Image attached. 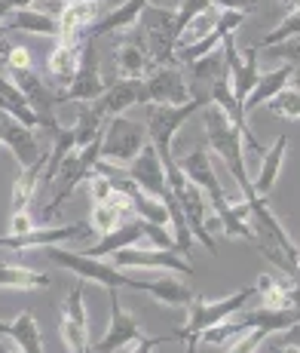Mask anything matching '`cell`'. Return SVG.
<instances>
[{"label":"cell","instance_id":"obj_1","mask_svg":"<svg viewBox=\"0 0 300 353\" xmlns=\"http://www.w3.org/2000/svg\"><path fill=\"white\" fill-rule=\"evenodd\" d=\"M251 298H257V289L248 286V289H239L233 292V295L227 298H217V301H208V298H193V304H190V316H187V325H181L178 329V338L184 341V353H196V347L202 344V332L211 329V325L230 320V316H236L245 304L251 301Z\"/></svg>","mask_w":300,"mask_h":353},{"label":"cell","instance_id":"obj_2","mask_svg":"<svg viewBox=\"0 0 300 353\" xmlns=\"http://www.w3.org/2000/svg\"><path fill=\"white\" fill-rule=\"evenodd\" d=\"M206 105H211V96H193L184 105H150L147 111V141L153 145V151L160 154L162 169L172 166V145H175V135L178 129L193 117L196 111H202Z\"/></svg>","mask_w":300,"mask_h":353},{"label":"cell","instance_id":"obj_3","mask_svg":"<svg viewBox=\"0 0 300 353\" xmlns=\"http://www.w3.org/2000/svg\"><path fill=\"white\" fill-rule=\"evenodd\" d=\"M98 151H101V139H95L92 145L86 148H77V151H71L65 157V163H61L58 175H56V191H52V200L43 206V221L56 219V215L61 212V206H65V200L71 196L74 191H77L80 181H86L89 175L95 172V163H98Z\"/></svg>","mask_w":300,"mask_h":353},{"label":"cell","instance_id":"obj_4","mask_svg":"<svg viewBox=\"0 0 300 353\" xmlns=\"http://www.w3.org/2000/svg\"><path fill=\"white\" fill-rule=\"evenodd\" d=\"M147 145V129L138 120L129 117H107L105 129H101V151L98 160L111 163V166H126L141 154V148Z\"/></svg>","mask_w":300,"mask_h":353},{"label":"cell","instance_id":"obj_5","mask_svg":"<svg viewBox=\"0 0 300 353\" xmlns=\"http://www.w3.org/2000/svg\"><path fill=\"white\" fill-rule=\"evenodd\" d=\"M46 258L52 264H58V268L71 270L74 276H80L86 283H98L105 289H135V276H126L120 268L101 264L98 258H89L83 252H67L61 246H46Z\"/></svg>","mask_w":300,"mask_h":353},{"label":"cell","instance_id":"obj_6","mask_svg":"<svg viewBox=\"0 0 300 353\" xmlns=\"http://www.w3.org/2000/svg\"><path fill=\"white\" fill-rule=\"evenodd\" d=\"M138 25H141V37H144L147 56H150V68L175 65L172 52H175V46H178V37H175V12L166 10V6L147 3Z\"/></svg>","mask_w":300,"mask_h":353},{"label":"cell","instance_id":"obj_7","mask_svg":"<svg viewBox=\"0 0 300 353\" xmlns=\"http://www.w3.org/2000/svg\"><path fill=\"white\" fill-rule=\"evenodd\" d=\"M114 268L120 270H172V274H181V276H193V261L181 258L175 249H156V246H147V249H138V246H129V249H120L114 252Z\"/></svg>","mask_w":300,"mask_h":353},{"label":"cell","instance_id":"obj_8","mask_svg":"<svg viewBox=\"0 0 300 353\" xmlns=\"http://www.w3.org/2000/svg\"><path fill=\"white\" fill-rule=\"evenodd\" d=\"M58 329H61V338H65L67 353H92L89 316H86V301H83V283H74L71 292H67L65 304H61Z\"/></svg>","mask_w":300,"mask_h":353},{"label":"cell","instance_id":"obj_9","mask_svg":"<svg viewBox=\"0 0 300 353\" xmlns=\"http://www.w3.org/2000/svg\"><path fill=\"white\" fill-rule=\"evenodd\" d=\"M83 236H92L89 221H74V225H58V228H31V230H25V234H6V236H0V249L25 252V249L61 246V243L83 240Z\"/></svg>","mask_w":300,"mask_h":353},{"label":"cell","instance_id":"obj_10","mask_svg":"<svg viewBox=\"0 0 300 353\" xmlns=\"http://www.w3.org/2000/svg\"><path fill=\"white\" fill-rule=\"evenodd\" d=\"M105 92V80H101V68H98V46H95L92 37L83 40L80 46V65L77 74H74L71 86L65 92H58L61 101H77V105H86V101H95Z\"/></svg>","mask_w":300,"mask_h":353},{"label":"cell","instance_id":"obj_11","mask_svg":"<svg viewBox=\"0 0 300 353\" xmlns=\"http://www.w3.org/2000/svg\"><path fill=\"white\" fill-rule=\"evenodd\" d=\"M221 50H224V62H227V74H230V83H233V96L236 101L248 99V92L255 90L257 77H261V50L257 46H251V50H245V59L239 52V46H236V34H230V37L221 40Z\"/></svg>","mask_w":300,"mask_h":353},{"label":"cell","instance_id":"obj_12","mask_svg":"<svg viewBox=\"0 0 300 353\" xmlns=\"http://www.w3.org/2000/svg\"><path fill=\"white\" fill-rule=\"evenodd\" d=\"M193 99V90L187 86L178 65L150 68L144 80V105H184Z\"/></svg>","mask_w":300,"mask_h":353},{"label":"cell","instance_id":"obj_13","mask_svg":"<svg viewBox=\"0 0 300 353\" xmlns=\"http://www.w3.org/2000/svg\"><path fill=\"white\" fill-rule=\"evenodd\" d=\"M122 172H126L129 179H132L135 185H138L144 194L156 196V200H162V196L169 194V185H166V169H162L160 154L153 151V145H150V141H147L144 148H141L138 157H135L132 163H126V166H122Z\"/></svg>","mask_w":300,"mask_h":353},{"label":"cell","instance_id":"obj_14","mask_svg":"<svg viewBox=\"0 0 300 353\" xmlns=\"http://www.w3.org/2000/svg\"><path fill=\"white\" fill-rule=\"evenodd\" d=\"M107 301H111V329H107V335L92 347V353L122 350L141 338V329H138V323H135V316L129 314V310H122L117 289H107Z\"/></svg>","mask_w":300,"mask_h":353},{"label":"cell","instance_id":"obj_15","mask_svg":"<svg viewBox=\"0 0 300 353\" xmlns=\"http://www.w3.org/2000/svg\"><path fill=\"white\" fill-rule=\"evenodd\" d=\"M0 145H6L12 151L19 166H34L43 151H40V141L34 135V129H28L25 123H19L16 117H10L6 111H0Z\"/></svg>","mask_w":300,"mask_h":353},{"label":"cell","instance_id":"obj_16","mask_svg":"<svg viewBox=\"0 0 300 353\" xmlns=\"http://www.w3.org/2000/svg\"><path fill=\"white\" fill-rule=\"evenodd\" d=\"M132 105H144V80H126L117 77L105 86L98 99L92 101V108L101 117H120L122 111H129Z\"/></svg>","mask_w":300,"mask_h":353},{"label":"cell","instance_id":"obj_17","mask_svg":"<svg viewBox=\"0 0 300 353\" xmlns=\"http://www.w3.org/2000/svg\"><path fill=\"white\" fill-rule=\"evenodd\" d=\"M114 65H117V74L126 80H144V74L150 71V56L141 31H132L126 37H117L114 43Z\"/></svg>","mask_w":300,"mask_h":353},{"label":"cell","instance_id":"obj_18","mask_svg":"<svg viewBox=\"0 0 300 353\" xmlns=\"http://www.w3.org/2000/svg\"><path fill=\"white\" fill-rule=\"evenodd\" d=\"M98 3H67L61 6L58 12V40H67V43H83L86 34L95 22H98Z\"/></svg>","mask_w":300,"mask_h":353},{"label":"cell","instance_id":"obj_19","mask_svg":"<svg viewBox=\"0 0 300 353\" xmlns=\"http://www.w3.org/2000/svg\"><path fill=\"white\" fill-rule=\"evenodd\" d=\"M80 46L83 43H67V40H58L56 37V46L50 50L46 56V71H50V83L52 90L65 92L71 86L74 74H77V65H80Z\"/></svg>","mask_w":300,"mask_h":353},{"label":"cell","instance_id":"obj_20","mask_svg":"<svg viewBox=\"0 0 300 353\" xmlns=\"http://www.w3.org/2000/svg\"><path fill=\"white\" fill-rule=\"evenodd\" d=\"M144 225H147L144 219H132V221H126V225L114 228L111 234L98 236V240H95L92 246H86V249H83V255L98 258V261H101V258H107V255L120 252V249L135 246L138 240H144Z\"/></svg>","mask_w":300,"mask_h":353},{"label":"cell","instance_id":"obj_21","mask_svg":"<svg viewBox=\"0 0 300 353\" xmlns=\"http://www.w3.org/2000/svg\"><path fill=\"white\" fill-rule=\"evenodd\" d=\"M135 292L153 295L162 307H190L196 292L178 276H160V280H135Z\"/></svg>","mask_w":300,"mask_h":353},{"label":"cell","instance_id":"obj_22","mask_svg":"<svg viewBox=\"0 0 300 353\" xmlns=\"http://www.w3.org/2000/svg\"><path fill=\"white\" fill-rule=\"evenodd\" d=\"M129 215H135V212H132V200H129V196L122 194V191H117V188H114V196H111V200L92 203L89 228H92L95 236H105V234H111L114 228H120L122 219H129Z\"/></svg>","mask_w":300,"mask_h":353},{"label":"cell","instance_id":"obj_23","mask_svg":"<svg viewBox=\"0 0 300 353\" xmlns=\"http://www.w3.org/2000/svg\"><path fill=\"white\" fill-rule=\"evenodd\" d=\"M291 77H294V68H291V65H279L276 71L261 74V77H257V83H255V90H251L248 99L242 101V114H245V117H248L251 111H257L261 105H267L272 96H279V92L288 86Z\"/></svg>","mask_w":300,"mask_h":353},{"label":"cell","instance_id":"obj_24","mask_svg":"<svg viewBox=\"0 0 300 353\" xmlns=\"http://www.w3.org/2000/svg\"><path fill=\"white\" fill-rule=\"evenodd\" d=\"M144 6H147V0H126V3L114 6L111 12H105V16H101L98 22L92 25L86 37L98 40V37H105V34L132 28V25H138V19H141V12H144Z\"/></svg>","mask_w":300,"mask_h":353},{"label":"cell","instance_id":"obj_25","mask_svg":"<svg viewBox=\"0 0 300 353\" xmlns=\"http://www.w3.org/2000/svg\"><path fill=\"white\" fill-rule=\"evenodd\" d=\"M257 298L267 310H288L294 307V283L282 274H264L257 280Z\"/></svg>","mask_w":300,"mask_h":353},{"label":"cell","instance_id":"obj_26","mask_svg":"<svg viewBox=\"0 0 300 353\" xmlns=\"http://www.w3.org/2000/svg\"><path fill=\"white\" fill-rule=\"evenodd\" d=\"M6 31H28V34H40V37H58V19L50 16L43 10H16L10 19L3 22Z\"/></svg>","mask_w":300,"mask_h":353},{"label":"cell","instance_id":"obj_27","mask_svg":"<svg viewBox=\"0 0 300 353\" xmlns=\"http://www.w3.org/2000/svg\"><path fill=\"white\" fill-rule=\"evenodd\" d=\"M285 151H288V135L282 132L276 141H272V148H267V154H264V163H261V172H257V179L251 181V185H255V194L264 196V200H267V194L272 191V185H276L279 172H282Z\"/></svg>","mask_w":300,"mask_h":353},{"label":"cell","instance_id":"obj_28","mask_svg":"<svg viewBox=\"0 0 300 353\" xmlns=\"http://www.w3.org/2000/svg\"><path fill=\"white\" fill-rule=\"evenodd\" d=\"M50 160V154H43L34 166H25L19 172L16 185H12V212H28V206L34 203V194H37V185L43 181V166Z\"/></svg>","mask_w":300,"mask_h":353},{"label":"cell","instance_id":"obj_29","mask_svg":"<svg viewBox=\"0 0 300 353\" xmlns=\"http://www.w3.org/2000/svg\"><path fill=\"white\" fill-rule=\"evenodd\" d=\"M50 286L52 276L25 268V264L0 261V289H50Z\"/></svg>","mask_w":300,"mask_h":353},{"label":"cell","instance_id":"obj_30","mask_svg":"<svg viewBox=\"0 0 300 353\" xmlns=\"http://www.w3.org/2000/svg\"><path fill=\"white\" fill-rule=\"evenodd\" d=\"M10 338L16 341L19 353H46L43 350V335H40V325H37V320H34L31 310H22V314L10 323Z\"/></svg>","mask_w":300,"mask_h":353},{"label":"cell","instance_id":"obj_31","mask_svg":"<svg viewBox=\"0 0 300 353\" xmlns=\"http://www.w3.org/2000/svg\"><path fill=\"white\" fill-rule=\"evenodd\" d=\"M71 129H74V151H77V148H86L95 139H101L105 117L92 108V101H86V105H77V120H74Z\"/></svg>","mask_w":300,"mask_h":353},{"label":"cell","instance_id":"obj_32","mask_svg":"<svg viewBox=\"0 0 300 353\" xmlns=\"http://www.w3.org/2000/svg\"><path fill=\"white\" fill-rule=\"evenodd\" d=\"M221 34L217 31H211L208 37H202V40H193V43H178L175 46V52H172V59H175V65H193V62H200L202 56H208V52H215L217 46H221Z\"/></svg>","mask_w":300,"mask_h":353},{"label":"cell","instance_id":"obj_33","mask_svg":"<svg viewBox=\"0 0 300 353\" xmlns=\"http://www.w3.org/2000/svg\"><path fill=\"white\" fill-rule=\"evenodd\" d=\"M190 68V74H193L196 80H208V83H215L221 74H227V62H224V50L217 46L215 52H208V56H202L200 62H193V65H187Z\"/></svg>","mask_w":300,"mask_h":353},{"label":"cell","instance_id":"obj_34","mask_svg":"<svg viewBox=\"0 0 300 353\" xmlns=\"http://www.w3.org/2000/svg\"><path fill=\"white\" fill-rule=\"evenodd\" d=\"M267 111L270 114H276V117H285V120H294L300 117V92L297 90H288L285 86L279 96H272L267 101Z\"/></svg>","mask_w":300,"mask_h":353},{"label":"cell","instance_id":"obj_35","mask_svg":"<svg viewBox=\"0 0 300 353\" xmlns=\"http://www.w3.org/2000/svg\"><path fill=\"white\" fill-rule=\"evenodd\" d=\"M206 10H211V0H178V6H175V37L181 40L184 28Z\"/></svg>","mask_w":300,"mask_h":353},{"label":"cell","instance_id":"obj_36","mask_svg":"<svg viewBox=\"0 0 300 353\" xmlns=\"http://www.w3.org/2000/svg\"><path fill=\"white\" fill-rule=\"evenodd\" d=\"M291 37H300V3L294 6V12H288V16L279 22L276 31H270L267 37L261 40V46H257V50H264V46H272V43H282V40H291Z\"/></svg>","mask_w":300,"mask_h":353},{"label":"cell","instance_id":"obj_37","mask_svg":"<svg viewBox=\"0 0 300 353\" xmlns=\"http://www.w3.org/2000/svg\"><path fill=\"white\" fill-rule=\"evenodd\" d=\"M261 52H264V56H270L272 62H279V65L300 68V37H291V40H282V43L264 46Z\"/></svg>","mask_w":300,"mask_h":353},{"label":"cell","instance_id":"obj_38","mask_svg":"<svg viewBox=\"0 0 300 353\" xmlns=\"http://www.w3.org/2000/svg\"><path fill=\"white\" fill-rule=\"evenodd\" d=\"M0 56H3V71H31V50L28 46H0Z\"/></svg>","mask_w":300,"mask_h":353},{"label":"cell","instance_id":"obj_39","mask_svg":"<svg viewBox=\"0 0 300 353\" xmlns=\"http://www.w3.org/2000/svg\"><path fill=\"white\" fill-rule=\"evenodd\" d=\"M272 335V332L267 329H248V332H242L239 338L233 341V347H230L227 353H257L267 344V338Z\"/></svg>","mask_w":300,"mask_h":353},{"label":"cell","instance_id":"obj_40","mask_svg":"<svg viewBox=\"0 0 300 353\" xmlns=\"http://www.w3.org/2000/svg\"><path fill=\"white\" fill-rule=\"evenodd\" d=\"M245 25V12H236V10H217V19H215V31L221 37H230L236 34V28Z\"/></svg>","mask_w":300,"mask_h":353},{"label":"cell","instance_id":"obj_41","mask_svg":"<svg viewBox=\"0 0 300 353\" xmlns=\"http://www.w3.org/2000/svg\"><path fill=\"white\" fill-rule=\"evenodd\" d=\"M144 240L150 243V246H156V249H175L172 234H169L162 225H153V221H147L144 225Z\"/></svg>","mask_w":300,"mask_h":353},{"label":"cell","instance_id":"obj_42","mask_svg":"<svg viewBox=\"0 0 300 353\" xmlns=\"http://www.w3.org/2000/svg\"><path fill=\"white\" fill-rule=\"evenodd\" d=\"M86 181H89L92 203H105V200H111V196H114V185H111V179H105L101 172H92Z\"/></svg>","mask_w":300,"mask_h":353},{"label":"cell","instance_id":"obj_43","mask_svg":"<svg viewBox=\"0 0 300 353\" xmlns=\"http://www.w3.org/2000/svg\"><path fill=\"white\" fill-rule=\"evenodd\" d=\"M172 341H178V332H175V335H162V338H144V335H141L129 353H153L156 347H162V344H172Z\"/></svg>","mask_w":300,"mask_h":353},{"label":"cell","instance_id":"obj_44","mask_svg":"<svg viewBox=\"0 0 300 353\" xmlns=\"http://www.w3.org/2000/svg\"><path fill=\"white\" fill-rule=\"evenodd\" d=\"M261 3H264V0H211V6H215V10H236V12H245V16H248V12H255Z\"/></svg>","mask_w":300,"mask_h":353},{"label":"cell","instance_id":"obj_45","mask_svg":"<svg viewBox=\"0 0 300 353\" xmlns=\"http://www.w3.org/2000/svg\"><path fill=\"white\" fill-rule=\"evenodd\" d=\"M34 221L28 212H12V221H10V234H25V230H31Z\"/></svg>","mask_w":300,"mask_h":353},{"label":"cell","instance_id":"obj_46","mask_svg":"<svg viewBox=\"0 0 300 353\" xmlns=\"http://www.w3.org/2000/svg\"><path fill=\"white\" fill-rule=\"evenodd\" d=\"M282 341L288 344V347L300 350V323H294L291 329H285V332H282Z\"/></svg>","mask_w":300,"mask_h":353},{"label":"cell","instance_id":"obj_47","mask_svg":"<svg viewBox=\"0 0 300 353\" xmlns=\"http://www.w3.org/2000/svg\"><path fill=\"white\" fill-rule=\"evenodd\" d=\"M12 12H16V0H0V25H3Z\"/></svg>","mask_w":300,"mask_h":353},{"label":"cell","instance_id":"obj_48","mask_svg":"<svg viewBox=\"0 0 300 353\" xmlns=\"http://www.w3.org/2000/svg\"><path fill=\"white\" fill-rule=\"evenodd\" d=\"M291 283H294V292H300V258L294 261V274H291Z\"/></svg>","mask_w":300,"mask_h":353},{"label":"cell","instance_id":"obj_49","mask_svg":"<svg viewBox=\"0 0 300 353\" xmlns=\"http://www.w3.org/2000/svg\"><path fill=\"white\" fill-rule=\"evenodd\" d=\"M0 338H10V323L0 320Z\"/></svg>","mask_w":300,"mask_h":353},{"label":"cell","instance_id":"obj_50","mask_svg":"<svg viewBox=\"0 0 300 353\" xmlns=\"http://www.w3.org/2000/svg\"><path fill=\"white\" fill-rule=\"evenodd\" d=\"M272 353H300V350H294V347H288V344H285V347H272Z\"/></svg>","mask_w":300,"mask_h":353},{"label":"cell","instance_id":"obj_51","mask_svg":"<svg viewBox=\"0 0 300 353\" xmlns=\"http://www.w3.org/2000/svg\"><path fill=\"white\" fill-rule=\"evenodd\" d=\"M282 3H285V6H291V3H300V0H282Z\"/></svg>","mask_w":300,"mask_h":353},{"label":"cell","instance_id":"obj_52","mask_svg":"<svg viewBox=\"0 0 300 353\" xmlns=\"http://www.w3.org/2000/svg\"><path fill=\"white\" fill-rule=\"evenodd\" d=\"M0 353H19V350H6V347H0Z\"/></svg>","mask_w":300,"mask_h":353}]
</instances>
